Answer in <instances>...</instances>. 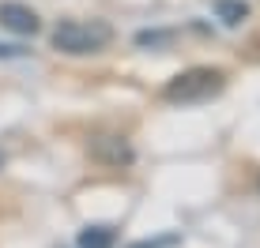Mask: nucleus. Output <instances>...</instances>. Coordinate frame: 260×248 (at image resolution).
Here are the masks:
<instances>
[{
  "instance_id": "f257e3e1",
  "label": "nucleus",
  "mask_w": 260,
  "mask_h": 248,
  "mask_svg": "<svg viewBox=\"0 0 260 248\" xmlns=\"http://www.w3.org/2000/svg\"><path fill=\"white\" fill-rule=\"evenodd\" d=\"M226 91V72L222 68H185L162 87V98L170 105H200Z\"/></svg>"
},
{
  "instance_id": "f03ea898",
  "label": "nucleus",
  "mask_w": 260,
  "mask_h": 248,
  "mask_svg": "<svg viewBox=\"0 0 260 248\" xmlns=\"http://www.w3.org/2000/svg\"><path fill=\"white\" fill-rule=\"evenodd\" d=\"M110 42H113V26L106 19H60L53 26V49L68 53V57L102 53Z\"/></svg>"
},
{
  "instance_id": "7ed1b4c3",
  "label": "nucleus",
  "mask_w": 260,
  "mask_h": 248,
  "mask_svg": "<svg viewBox=\"0 0 260 248\" xmlns=\"http://www.w3.org/2000/svg\"><path fill=\"white\" fill-rule=\"evenodd\" d=\"M87 150H91L94 162L110 166V170H124V166H132V158H136L132 147H128V139H121V136H91Z\"/></svg>"
},
{
  "instance_id": "20e7f679",
  "label": "nucleus",
  "mask_w": 260,
  "mask_h": 248,
  "mask_svg": "<svg viewBox=\"0 0 260 248\" xmlns=\"http://www.w3.org/2000/svg\"><path fill=\"white\" fill-rule=\"evenodd\" d=\"M0 26H8V30H15V34H38L42 19H38L34 8L19 4V0H4V4H0Z\"/></svg>"
},
{
  "instance_id": "39448f33",
  "label": "nucleus",
  "mask_w": 260,
  "mask_h": 248,
  "mask_svg": "<svg viewBox=\"0 0 260 248\" xmlns=\"http://www.w3.org/2000/svg\"><path fill=\"white\" fill-rule=\"evenodd\" d=\"M113 241H117V229L110 226H87L79 233V248H113Z\"/></svg>"
},
{
  "instance_id": "423d86ee",
  "label": "nucleus",
  "mask_w": 260,
  "mask_h": 248,
  "mask_svg": "<svg viewBox=\"0 0 260 248\" xmlns=\"http://www.w3.org/2000/svg\"><path fill=\"white\" fill-rule=\"evenodd\" d=\"M215 15L226 26H238L249 15V4H241V0H215Z\"/></svg>"
},
{
  "instance_id": "0eeeda50",
  "label": "nucleus",
  "mask_w": 260,
  "mask_h": 248,
  "mask_svg": "<svg viewBox=\"0 0 260 248\" xmlns=\"http://www.w3.org/2000/svg\"><path fill=\"white\" fill-rule=\"evenodd\" d=\"M177 241H181L177 233H166V237H155V241H136L132 248H174Z\"/></svg>"
},
{
  "instance_id": "6e6552de",
  "label": "nucleus",
  "mask_w": 260,
  "mask_h": 248,
  "mask_svg": "<svg viewBox=\"0 0 260 248\" xmlns=\"http://www.w3.org/2000/svg\"><path fill=\"white\" fill-rule=\"evenodd\" d=\"M23 46H0V60H15V57H23Z\"/></svg>"
},
{
  "instance_id": "1a4fd4ad",
  "label": "nucleus",
  "mask_w": 260,
  "mask_h": 248,
  "mask_svg": "<svg viewBox=\"0 0 260 248\" xmlns=\"http://www.w3.org/2000/svg\"><path fill=\"white\" fill-rule=\"evenodd\" d=\"M4 162H8V154H4V150H0V170H4Z\"/></svg>"
}]
</instances>
